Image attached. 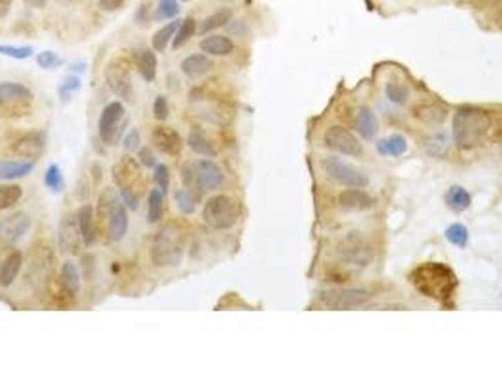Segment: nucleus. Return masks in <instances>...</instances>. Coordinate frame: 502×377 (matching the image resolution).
Returning <instances> with one entry per match:
<instances>
[{
    "mask_svg": "<svg viewBox=\"0 0 502 377\" xmlns=\"http://www.w3.org/2000/svg\"><path fill=\"white\" fill-rule=\"evenodd\" d=\"M153 179H155V183L159 185V189L166 194V189H168V185H170V170H168V166L166 165L155 166Z\"/></svg>",
    "mask_w": 502,
    "mask_h": 377,
    "instance_id": "42",
    "label": "nucleus"
},
{
    "mask_svg": "<svg viewBox=\"0 0 502 377\" xmlns=\"http://www.w3.org/2000/svg\"><path fill=\"white\" fill-rule=\"evenodd\" d=\"M104 77L106 83L111 89V93L119 98H123L127 102L134 100V87H132V77H131V62L123 59V57H117L111 62H108V66L104 70Z\"/></svg>",
    "mask_w": 502,
    "mask_h": 377,
    "instance_id": "7",
    "label": "nucleus"
},
{
    "mask_svg": "<svg viewBox=\"0 0 502 377\" xmlns=\"http://www.w3.org/2000/svg\"><path fill=\"white\" fill-rule=\"evenodd\" d=\"M200 49L202 53L213 57H227L234 51V42L228 36L223 35H210L202 38L200 42Z\"/></svg>",
    "mask_w": 502,
    "mask_h": 377,
    "instance_id": "21",
    "label": "nucleus"
},
{
    "mask_svg": "<svg viewBox=\"0 0 502 377\" xmlns=\"http://www.w3.org/2000/svg\"><path fill=\"white\" fill-rule=\"evenodd\" d=\"M111 178L119 191L121 189L134 191L142 185V170L132 157H123L119 163H116L111 168Z\"/></svg>",
    "mask_w": 502,
    "mask_h": 377,
    "instance_id": "11",
    "label": "nucleus"
},
{
    "mask_svg": "<svg viewBox=\"0 0 502 377\" xmlns=\"http://www.w3.org/2000/svg\"><path fill=\"white\" fill-rule=\"evenodd\" d=\"M370 298V291L361 287H334L319 293V304L329 309H353L366 304Z\"/></svg>",
    "mask_w": 502,
    "mask_h": 377,
    "instance_id": "6",
    "label": "nucleus"
},
{
    "mask_svg": "<svg viewBox=\"0 0 502 377\" xmlns=\"http://www.w3.org/2000/svg\"><path fill=\"white\" fill-rule=\"evenodd\" d=\"M59 243L64 253L76 255L80 251V247L83 243L82 232H80V226L78 221H72L70 217H64L59 226Z\"/></svg>",
    "mask_w": 502,
    "mask_h": 377,
    "instance_id": "17",
    "label": "nucleus"
},
{
    "mask_svg": "<svg viewBox=\"0 0 502 377\" xmlns=\"http://www.w3.org/2000/svg\"><path fill=\"white\" fill-rule=\"evenodd\" d=\"M353 127L355 131L365 138V140H372V138L378 134V117L372 110L368 108H361V110L355 113V119H353Z\"/></svg>",
    "mask_w": 502,
    "mask_h": 377,
    "instance_id": "24",
    "label": "nucleus"
},
{
    "mask_svg": "<svg viewBox=\"0 0 502 377\" xmlns=\"http://www.w3.org/2000/svg\"><path fill=\"white\" fill-rule=\"evenodd\" d=\"M186 228L183 226L170 223L163 226L152 241V262L159 268H174L179 266V262L183 261L186 253Z\"/></svg>",
    "mask_w": 502,
    "mask_h": 377,
    "instance_id": "3",
    "label": "nucleus"
},
{
    "mask_svg": "<svg viewBox=\"0 0 502 377\" xmlns=\"http://www.w3.org/2000/svg\"><path fill=\"white\" fill-rule=\"evenodd\" d=\"M35 170V160H0V179L14 181V179L25 178L30 172Z\"/></svg>",
    "mask_w": 502,
    "mask_h": 377,
    "instance_id": "27",
    "label": "nucleus"
},
{
    "mask_svg": "<svg viewBox=\"0 0 502 377\" xmlns=\"http://www.w3.org/2000/svg\"><path fill=\"white\" fill-rule=\"evenodd\" d=\"M386 95L393 104L404 106V104L408 102V98H410V91H408L404 82H400V80H395V77H393V80H389V82L386 83Z\"/></svg>",
    "mask_w": 502,
    "mask_h": 377,
    "instance_id": "36",
    "label": "nucleus"
},
{
    "mask_svg": "<svg viewBox=\"0 0 502 377\" xmlns=\"http://www.w3.org/2000/svg\"><path fill=\"white\" fill-rule=\"evenodd\" d=\"M193 174L200 192L215 191V189H219V187L223 185V181H225L223 170H221L219 166L215 165L213 160H210V158L197 160L193 165Z\"/></svg>",
    "mask_w": 502,
    "mask_h": 377,
    "instance_id": "12",
    "label": "nucleus"
},
{
    "mask_svg": "<svg viewBox=\"0 0 502 377\" xmlns=\"http://www.w3.org/2000/svg\"><path fill=\"white\" fill-rule=\"evenodd\" d=\"M213 68L212 59L204 53H197V55H189L181 61V72L187 77H202Z\"/></svg>",
    "mask_w": 502,
    "mask_h": 377,
    "instance_id": "25",
    "label": "nucleus"
},
{
    "mask_svg": "<svg viewBox=\"0 0 502 377\" xmlns=\"http://www.w3.org/2000/svg\"><path fill=\"white\" fill-rule=\"evenodd\" d=\"M46 149V138L42 132H27V134H21L12 142L10 151L17 155V157L30 158L36 160L40 157L42 153Z\"/></svg>",
    "mask_w": 502,
    "mask_h": 377,
    "instance_id": "13",
    "label": "nucleus"
},
{
    "mask_svg": "<svg viewBox=\"0 0 502 377\" xmlns=\"http://www.w3.org/2000/svg\"><path fill=\"white\" fill-rule=\"evenodd\" d=\"M28 226H30V217L27 213H15L14 217H10L6 223V228H4V236H6L8 241H19L25 234H27Z\"/></svg>",
    "mask_w": 502,
    "mask_h": 377,
    "instance_id": "30",
    "label": "nucleus"
},
{
    "mask_svg": "<svg viewBox=\"0 0 502 377\" xmlns=\"http://www.w3.org/2000/svg\"><path fill=\"white\" fill-rule=\"evenodd\" d=\"M179 14V6L176 0H161L159 2L157 17L159 19H172Z\"/></svg>",
    "mask_w": 502,
    "mask_h": 377,
    "instance_id": "41",
    "label": "nucleus"
},
{
    "mask_svg": "<svg viewBox=\"0 0 502 377\" xmlns=\"http://www.w3.org/2000/svg\"><path fill=\"white\" fill-rule=\"evenodd\" d=\"M59 283H61V288L69 296H76L82 288V277H80V272H78V266L74 262L66 261L61 266V272H59Z\"/></svg>",
    "mask_w": 502,
    "mask_h": 377,
    "instance_id": "26",
    "label": "nucleus"
},
{
    "mask_svg": "<svg viewBox=\"0 0 502 377\" xmlns=\"http://www.w3.org/2000/svg\"><path fill=\"white\" fill-rule=\"evenodd\" d=\"M413 117L429 127H438L446 121L447 108L440 102H425L413 108Z\"/></svg>",
    "mask_w": 502,
    "mask_h": 377,
    "instance_id": "19",
    "label": "nucleus"
},
{
    "mask_svg": "<svg viewBox=\"0 0 502 377\" xmlns=\"http://www.w3.org/2000/svg\"><path fill=\"white\" fill-rule=\"evenodd\" d=\"M338 206L348 212H363L374 206V199L363 189H351L348 187L346 191L338 194Z\"/></svg>",
    "mask_w": 502,
    "mask_h": 377,
    "instance_id": "18",
    "label": "nucleus"
},
{
    "mask_svg": "<svg viewBox=\"0 0 502 377\" xmlns=\"http://www.w3.org/2000/svg\"><path fill=\"white\" fill-rule=\"evenodd\" d=\"M231 19H233V10H231V8H221V10L213 12L212 15H208L206 19L202 21L200 33H202V35H208V33H212L215 28L225 27L227 23H231Z\"/></svg>",
    "mask_w": 502,
    "mask_h": 377,
    "instance_id": "33",
    "label": "nucleus"
},
{
    "mask_svg": "<svg viewBox=\"0 0 502 377\" xmlns=\"http://www.w3.org/2000/svg\"><path fill=\"white\" fill-rule=\"evenodd\" d=\"M44 183L48 189H51L53 192H59L62 191V185H64V181H62V176H61V170H59V166L57 165H51L46 170L44 174Z\"/></svg>",
    "mask_w": 502,
    "mask_h": 377,
    "instance_id": "40",
    "label": "nucleus"
},
{
    "mask_svg": "<svg viewBox=\"0 0 502 377\" xmlns=\"http://www.w3.org/2000/svg\"><path fill=\"white\" fill-rule=\"evenodd\" d=\"M170 116V108H168V100L165 96H157L155 102H153V117L157 121H166Z\"/></svg>",
    "mask_w": 502,
    "mask_h": 377,
    "instance_id": "43",
    "label": "nucleus"
},
{
    "mask_svg": "<svg viewBox=\"0 0 502 377\" xmlns=\"http://www.w3.org/2000/svg\"><path fill=\"white\" fill-rule=\"evenodd\" d=\"M78 89H80V80H78V77H69V80L61 85V93L64 96L69 95V93H74V91Z\"/></svg>",
    "mask_w": 502,
    "mask_h": 377,
    "instance_id": "50",
    "label": "nucleus"
},
{
    "mask_svg": "<svg viewBox=\"0 0 502 377\" xmlns=\"http://www.w3.org/2000/svg\"><path fill=\"white\" fill-rule=\"evenodd\" d=\"M446 240L455 247H467L468 243V228L463 223H454L446 228Z\"/></svg>",
    "mask_w": 502,
    "mask_h": 377,
    "instance_id": "39",
    "label": "nucleus"
},
{
    "mask_svg": "<svg viewBox=\"0 0 502 377\" xmlns=\"http://www.w3.org/2000/svg\"><path fill=\"white\" fill-rule=\"evenodd\" d=\"M202 219L213 230H228L238 221V204L228 194H213L202 208Z\"/></svg>",
    "mask_w": 502,
    "mask_h": 377,
    "instance_id": "4",
    "label": "nucleus"
},
{
    "mask_svg": "<svg viewBox=\"0 0 502 377\" xmlns=\"http://www.w3.org/2000/svg\"><path fill=\"white\" fill-rule=\"evenodd\" d=\"M323 142L329 149L348 155V157H359L363 153V144L359 142V138L340 125H332L325 131Z\"/></svg>",
    "mask_w": 502,
    "mask_h": 377,
    "instance_id": "9",
    "label": "nucleus"
},
{
    "mask_svg": "<svg viewBox=\"0 0 502 377\" xmlns=\"http://www.w3.org/2000/svg\"><path fill=\"white\" fill-rule=\"evenodd\" d=\"M33 100V91L17 82L0 83V106L2 108H23Z\"/></svg>",
    "mask_w": 502,
    "mask_h": 377,
    "instance_id": "15",
    "label": "nucleus"
},
{
    "mask_svg": "<svg viewBox=\"0 0 502 377\" xmlns=\"http://www.w3.org/2000/svg\"><path fill=\"white\" fill-rule=\"evenodd\" d=\"M134 64H136L138 72L144 77L145 82H153L157 75V55L153 49H136L134 51Z\"/></svg>",
    "mask_w": 502,
    "mask_h": 377,
    "instance_id": "23",
    "label": "nucleus"
},
{
    "mask_svg": "<svg viewBox=\"0 0 502 377\" xmlns=\"http://www.w3.org/2000/svg\"><path fill=\"white\" fill-rule=\"evenodd\" d=\"M104 221H106V232L111 241H121L129 232V213L123 202H116L110 208V212L106 213L102 223Z\"/></svg>",
    "mask_w": 502,
    "mask_h": 377,
    "instance_id": "14",
    "label": "nucleus"
},
{
    "mask_svg": "<svg viewBox=\"0 0 502 377\" xmlns=\"http://www.w3.org/2000/svg\"><path fill=\"white\" fill-rule=\"evenodd\" d=\"M10 8H12V0H0V19H4L10 14Z\"/></svg>",
    "mask_w": 502,
    "mask_h": 377,
    "instance_id": "51",
    "label": "nucleus"
},
{
    "mask_svg": "<svg viewBox=\"0 0 502 377\" xmlns=\"http://www.w3.org/2000/svg\"><path fill=\"white\" fill-rule=\"evenodd\" d=\"M179 23H181V21L178 19L170 21V23H166L165 27H161L157 33L153 35L152 46L157 53H165V49L168 48V44H170V40H172L174 35H176V30H178Z\"/></svg>",
    "mask_w": 502,
    "mask_h": 377,
    "instance_id": "32",
    "label": "nucleus"
},
{
    "mask_svg": "<svg viewBox=\"0 0 502 377\" xmlns=\"http://www.w3.org/2000/svg\"><path fill=\"white\" fill-rule=\"evenodd\" d=\"M23 196V187L17 183H4L0 185V212L17 204Z\"/></svg>",
    "mask_w": 502,
    "mask_h": 377,
    "instance_id": "37",
    "label": "nucleus"
},
{
    "mask_svg": "<svg viewBox=\"0 0 502 377\" xmlns=\"http://www.w3.org/2000/svg\"><path fill=\"white\" fill-rule=\"evenodd\" d=\"M491 131V113L476 106H463L455 111L454 140L457 147L472 149L485 142Z\"/></svg>",
    "mask_w": 502,
    "mask_h": 377,
    "instance_id": "2",
    "label": "nucleus"
},
{
    "mask_svg": "<svg viewBox=\"0 0 502 377\" xmlns=\"http://www.w3.org/2000/svg\"><path fill=\"white\" fill-rule=\"evenodd\" d=\"M23 268V253L12 251L4 261L0 262V287H10L15 282Z\"/></svg>",
    "mask_w": 502,
    "mask_h": 377,
    "instance_id": "22",
    "label": "nucleus"
},
{
    "mask_svg": "<svg viewBox=\"0 0 502 377\" xmlns=\"http://www.w3.org/2000/svg\"><path fill=\"white\" fill-rule=\"evenodd\" d=\"M187 144L195 153L204 155V157H215L217 155L215 145L212 144V140L206 136V132L202 131V129H191L189 136H187Z\"/></svg>",
    "mask_w": 502,
    "mask_h": 377,
    "instance_id": "29",
    "label": "nucleus"
},
{
    "mask_svg": "<svg viewBox=\"0 0 502 377\" xmlns=\"http://www.w3.org/2000/svg\"><path fill=\"white\" fill-rule=\"evenodd\" d=\"M125 119V106L119 100L104 106L100 119H98V134L106 145H114L119 134V123Z\"/></svg>",
    "mask_w": 502,
    "mask_h": 377,
    "instance_id": "10",
    "label": "nucleus"
},
{
    "mask_svg": "<svg viewBox=\"0 0 502 377\" xmlns=\"http://www.w3.org/2000/svg\"><path fill=\"white\" fill-rule=\"evenodd\" d=\"M125 4V0H98V8L102 10V12H117V10H121Z\"/></svg>",
    "mask_w": 502,
    "mask_h": 377,
    "instance_id": "48",
    "label": "nucleus"
},
{
    "mask_svg": "<svg viewBox=\"0 0 502 377\" xmlns=\"http://www.w3.org/2000/svg\"><path fill=\"white\" fill-rule=\"evenodd\" d=\"M376 149L382 155H387V157H400L408 149V140L402 134H393V136L379 140L378 144H376Z\"/></svg>",
    "mask_w": 502,
    "mask_h": 377,
    "instance_id": "31",
    "label": "nucleus"
},
{
    "mask_svg": "<svg viewBox=\"0 0 502 377\" xmlns=\"http://www.w3.org/2000/svg\"><path fill=\"white\" fill-rule=\"evenodd\" d=\"M410 283L425 298L438 304H451L459 279L451 268L444 262H423L410 272Z\"/></svg>",
    "mask_w": 502,
    "mask_h": 377,
    "instance_id": "1",
    "label": "nucleus"
},
{
    "mask_svg": "<svg viewBox=\"0 0 502 377\" xmlns=\"http://www.w3.org/2000/svg\"><path fill=\"white\" fill-rule=\"evenodd\" d=\"M165 213V194L161 189H152L147 196V221L159 223Z\"/></svg>",
    "mask_w": 502,
    "mask_h": 377,
    "instance_id": "34",
    "label": "nucleus"
},
{
    "mask_svg": "<svg viewBox=\"0 0 502 377\" xmlns=\"http://www.w3.org/2000/svg\"><path fill=\"white\" fill-rule=\"evenodd\" d=\"M179 2H189V0H179Z\"/></svg>",
    "mask_w": 502,
    "mask_h": 377,
    "instance_id": "53",
    "label": "nucleus"
},
{
    "mask_svg": "<svg viewBox=\"0 0 502 377\" xmlns=\"http://www.w3.org/2000/svg\"><path fill=\"white\" fill-rule=\"evenodd\" d=\"M337 257L348 266L366 268L374 261V247L365 236L351 232L337 246Z\"/></svg>",
    "mask_w": 502,
    "mask_h": 377,
    "instance_id": "5",
    "label": "nucleus"
},
{
    "mask_svg": "<svg viewBox=\"0 0 502 377\" xmlns=\"http://www.w3.org/2000/svg\"><path fill=\"white\" fill-rule=\"evenodd\" d=\"M138 158H140V165L147 166V168L157 166V157H155V153L150 147H142V149L138 151Z\"/></svg>",
    "mask_w": 502,
    "mask_h": 377,
    "instance_id": "47",
    "label": "nucleus"
},
{
    "mask_svg": "<svg viewBox=\"0 0 502 377\" xmlns=\"http://www.w3.org/2000/svg\"><path fill=\"white\" fill-rule=\"evenodd\" d=\"M121 194V200H123V204H127L129 210H138V196L134 194V191H129V189H121L119 191Z\"/></svg>",
    "mask_w": 502,
    "mask_h": 377,
    "instance_id": "49",
    "label": "nucleus"
},
{
    "mask_svg": "<svg viewBox=\"0 0 502 377\" xmlns=\"http://www.w3.org/2000/svg\"><path fill=\"white\" fill-rule=\"evenodd\" d=\"M325 172L329 174L332 181H337L340 185L351 187V189H365L368 185V178L355 166L348 165L338 157L325 158Z\"/></svg>",
    "mask_w": 502,
    "mask_h": 377,
    "instance_id": "8",
    "label": "nucleus"
},
{
    "mask_svg": "<svg viewBox=\"0 0 502 377\" xmlns=\"http://www.w3.org/2000/svg\"><path fill=\"white\" fill-rule=\"evenodd\" d=\"M78 226L82 232L83 243L85 246H93L97 241V225H95V215H93V208L89 204H83L76 213Z\"/></svg>",
    "mask_w": 502,
    "mask_h": 377,
    "instance_id": "20",
    "label": "nucleus"
},
{
    "mask_svg": "<svg viewBox=\"0 0 502 377\" xmlns=\"http://www.w3.org/2000/svg\"><path fill=\"white\" fill-rule=\"evenodd\" d=\"M446 206L455 213H461V212H467L470 204H472V196H470V192L461 185H454L449 187L446 192Z\"/></svg>",
    "mask_w": 502,
    "mask_h": 377,
    "instance_id": "28",
    "label": "nucleus"
},
{
    "mask_svg": "<svg viewBox=\"0 0 502 377\" xmlns=\"http://www.w3.org/2000/svg\"><path fill=\"white\" fill-rule=\"evenodd\" d=\"M0 53L12 59H28L33 55V48H12V46H0Z\"/></svg>",
    "mask_w": 502,
    "mask_h": 377,
    "instance_id": "45",
    "label": "nucleus"
},
{
    "mask_svg": "<svg viewBox=\"0 0 502 377\" xmlns=\"http://www.w3.org/2000/svg\"><path fill=\"white\" fill-rule=\"evenodd\" d=\"M25 4L30 8H36V10H40L48 4V0H25Z\"/></svg>",
    "mask_w": 502,
    "mask_h": 377,
    "instance_id": "52",
    "label": "nucleus"
},
{
    "mask_svg": "<svg viewBox=\"0 0 502 377\" xmlns=\"http://www.w3.org/2000/svg\"><path fill=\"white\" fill-rule=\"evenodd\" d=\"M38 64H40L42 68H57V66H61L62 64V59L57 53H53V51H44V53H40L38 55Z\"/></svg>",
    "mask_w": 502,
    "mask_h": 377,
    "instance_id": "44",
    "label": "nucleus"
},
{
    "mask_svg": "<svg viewBox=\"0 0 502 377\" xmlns=\"http://www.w3.org/2000/svg\"><path fill=\"white\" fill-rule=\"evenodd\" d=\"M174 200H176L179 213H183V215H193L195 210H197V196H195L193 192L187 191L186 187L183 189H176Z\"/></svg>",
    "mask_w": 502,
    "mask_h": 377,
    "instance_id": "38",
    "label": "nucleus"
},
{
    "mask_svg": "<svg viewBox=\"0 0 502 377\" xmlns=\"http://www.w3.org/2000/svg\"><path fill=\"white\" fill-rule=\"evenodd\" d=\"M140 144H142V136H140V131H138V129H132L123 140V145L127 151H136L138 147H140Z\"/></svg>",
    "mask_w": 502,
    "mask_h": 377,
    "instance_id": "46",
    "label": "nucleus"
},
{
    "mask_svg": "<svg viewBox=\"0 0 502 377\" xmlns=\"http://www.w3.org/2000/svg\"><path fill=\"white\" fill-rule=\"evenodd\" d=\"M152 142L161 153L176 157L183 149V140L179 136L178 131H174L170 127H155L152 132Z\"/></svg>",
    "mask_w": 502,
    "mask_h": 377,
    "instance_id": "16",
    "label": "nucleus"
},
{
    "mask_svg": "<svg viewBox=\"0 0 502 377\" xmlns=\"http://www.w3.org/2000/svg\"><path fill=\"white\" fill-rule=\"evenodd\" d=\"M197 33V19L195 17H186V19L179 23L178 30L172 38V48L179 49L186 46L187 42L191 40Z\"/></svg>",
    "mask_w": 502,
    "mask_h": 377,
    "instance_id": "35",
    "label": "nucleus"
}]
</instances>
